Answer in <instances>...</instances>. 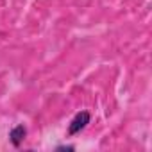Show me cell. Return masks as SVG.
Returning <instances> with one entry per match:
<instances>
[{"label": "cell", "mask_w": 152, "mask_h": 152, "mask_svg": "<svg viewBox=\"0 0 152 152\" xmlns=\"http://www.w3.org/2000/svg\"><path fill=\"white\" fill-rule=\"evenodd\" d=\"M25 134H27V129H25L23 125H16V127L11 129V132H9V140H11V143H13L15 147H20L22 141L25 140Z\"/></svg>", "instance_id": "cell-2"}, {"label": "cell", "mask_w": 152, "mask_h": 152, "mask_svg": "<svg viewBox=\"0 0 152 152\" xmlns=\"http://www.w3.org/2000/svg\"><path fill=\"white\" fill-rule=\"evenodd\" d=\"M57 150H73V147L66 145V147H57Z\"/></svg>", "instance_id": "cell-3"}, {"label": "cell", "mask_w": 152, "mask_h": 152, "mask_svg": "<svg viewBox=\"0 0 152 152\" xmlns=\"http://www.w3.org/2000/svg\"><path fill=\"white\" fill-rule=\"evenodd\" d=\"M90 120H91V115H90L88 111H81V113H77V115L73 116V120L70 122V125H68V134L73 136V134L81 132V131L90 124Z\"/></svg>", "instance_id": "cell-1"}]
</instances>
